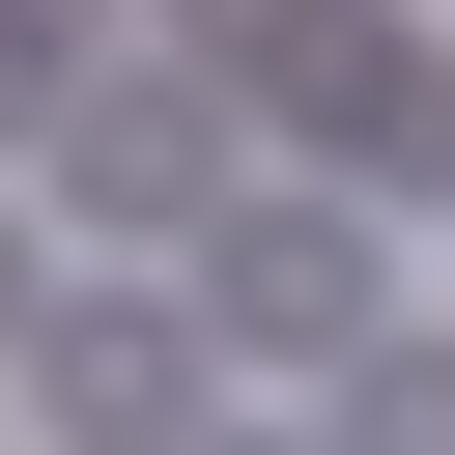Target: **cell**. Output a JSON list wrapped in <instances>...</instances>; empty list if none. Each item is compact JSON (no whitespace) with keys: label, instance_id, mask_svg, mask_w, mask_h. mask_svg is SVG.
Here are the masks:
<instances>
[{"label":"cell","instance_id":"5b68a950","mask_svg":"<svg viewBox=\"0 0 455 455\" xmlns=\"http://www.w3.org/2000/svg\"><path fill=\"white\" fill-rule=\"evenodd\" d=\"M57 57H85V0H0V114H28V85H57Z\"/></svg>","mask_w":455,"mask_h":455},{"label":"cell","instance_id":"6da1fadb","mask_svg":"<svg viewBox=\"0 0 455 455\" xmlns=\"http://www.w3.org/2000/svg\"><path fill=\"white\" fill-rule=\"evenodd\" d=\"M28 398H57L85 455H142V427H199V313H142V284H85V313L28 341Z\"/></svg>","mask_w":455,"mask_h":455},{"label":"cell","instance_id":"277c9868","mask_svg":"<svg viewBox=\"0 0 455 455\" xmlns=\"http://www.w3.org/2000/svg\"><path fill=\"white\" fill-rule=\"evenodd\" d=\"M341 455H455V341H370L341 370Z\"/></svg>","mask_w":455,"mask_h":455},{"label":"cell","instance_id":"7a4b0ae2","mask_svg":"<svg viewBox=\"0 0 455 455\" xmlns=\"http://www.w3.org/2000/svg\"><path fill=\"white\" fill-rule=\"evenodd\" d=\"M57 171H85L114 228H171V199L228 171V114H199V85H85V142H57Z\"/></svg>","mask_w":455,"mask_h":455},{"label":"cell","instance_id":"3957f363","mask_svg":"<svg viewBox=\"0 0 455 455\" xmlns=\"http://www.w3.org/2000/svg\"><path fill=\"white\" fill-rule=\"evenodd\" d=\"M228 313H256V341H341V313H370V256H341L313 199H256V256H228Z\"/></svg>","mask_w":455,"mask_h":455},{"label":"cell","instance_id":"8992f818","mask_svg":"<svg viewBox=\"0 0 455 455\" xmlns=\"http://www.w3.org/2000/svg\"><path fill=\"white\" fill-rule=\"evenodd\" d=\"M0 341H57V313H28V256H0Z\"/></svg>","mask_w":455,"mask_h":455}]
</instances>
